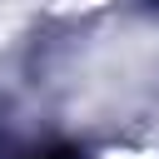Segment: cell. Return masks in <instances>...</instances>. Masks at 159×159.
Listing matches in <instances>:
<instances>
[{
    "instance_id": "1",
    "label": "cell",
    "mask_w": 159,
    "mask_h": 159,
    "mask_svg": "<svg viewBox=\"0 0 159 159\" xmlns=\"http://www.w3.org/2000/svg\"><path fill=\"white\" fill-rule=\"evenodd\" d=\"M25 159H80V154L65 149V144H50V149H35V154H25Z\"/></svg>"
}]
</instances>
